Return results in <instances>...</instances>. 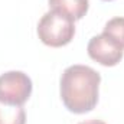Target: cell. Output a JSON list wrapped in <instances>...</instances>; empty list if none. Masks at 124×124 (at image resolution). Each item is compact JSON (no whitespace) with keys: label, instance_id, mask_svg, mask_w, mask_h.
<instances>
[{"label":"cell","instance_id":"obj_1","mask_svg":"<svg viewBox=\"0 0 124 124\" xmlns=\"http://www.w3.org/2000/svg\"><path fill=\"white\" fill-rule=\"evenodd\" d=\"M101 75L87 65H71L61 77L59 93L65 108L74 114L93 111L98 102Z\"/></svg>","mask_w":124,"mask_h":124},{"label":"cell","instance_id":"obj_8","mask_svg":"<svg viewBox=\"0 0 124 124\" xmlns=\"http://www.w3.org/2000/svg\"><path fill=\"white\" fill-rule=\"evenodd\" d=\"M79 124H105V123L101 121V120H88V121H84V123H79Z\"/></svg>","mask_w":124,"mask_h":124},{"label":"cell","instance_id":"obj_3","mask_svg":"<svg viewBox=\"0 0 124 124\" xmlns=\"http://www.w3.org/2000/svg\"><path fill=\"white\" fill-rule=\"evenodd\" d=\"M32 79L22 71L0 75V101L7 105H23L32 94Z\"/></svg>","mask_w":124,"mask_h":124},{"label":"cell","instance_id":"obj_5","mask_svg":"<svg viewBox=\"0 0 124 124\" xmlns=\"http://www.w3.org/2000/svg\"><path fill=\"white\" fill-rule=\"evenodd\" d=\"M49 9L54 12L62 13L63 16L75 20H81L90 7L88 0H48Z\"/></svg>","mask_w":124,"mask_h":124},{"label":"cell","instance_id":"obj_6","mask_svg":"<svg viewBox=\"0 0 124 124\" xmlns=\"http://www.w3.org/2000/svg\"><path fill=\"white\" fill-rule=\"evenodd\" d=\"M0 124H26L23 105H7L0 101Z\"/></svg>","mask_w":124,"mask_h":124},{"label":"cell","instance_id":"obj_7","mask_svg":"<svg viewBox=\"0 0 124 124\" xmlns=\"http://www.w3.org/2000/svg\"><path fill=\"white\" fill-rule=\"evenodd\" d=\"M102 35L117 43L121 49H124V17H113L110 19L105 26Z\"/></svg>","mask_w":124,"mask_h":124},{"label":"cell","instance_id":"obj_4","mask_svg":"<svg viewBox=\"0 0 124 124\" xmlns=\"http://www.w3.org/2000/svg\"><path fill=\"white\" fill-rule=\"evenodd\" d=\"M87 52L93 61L102 66H116L124 56V49L102 33L90 39Z\"/></svg>","mask_w":124,"mask_h":124},{"label":"cell","instance_id":"obj_9","mask_svg":"<svg viewBox=\"0 0 124 124\" xmlns=\"http://www.w3.org/2000/svg\"><path fill=\"white\" fill-rule=\"evenodd\" d=\"M102 1H113V0H102Z\"/></svg>","mask_w":124,"mask_h":124},{"label":"cell","instance_id":"obj_2","mask_svg":"<svg viewBox=\"0 0 124 124\" xmlns=\"http://www.w3.org/2000/svg\"><path fill=\"white\" fill-rule=\"evenodd\" d=\"M75 35L74 20L62 13L49 10L38 23V36L46 46L61 48L68 45Z\"/></svg>","mask_w":124,"mask_h":124}]
</instances>
